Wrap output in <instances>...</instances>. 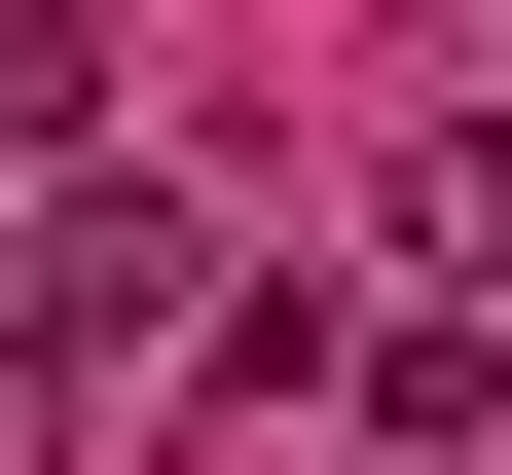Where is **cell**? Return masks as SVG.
Instances as JSON below:
<instances>
[{
    "label": "cell",
    "mask_w": 512,
    "mask_h": 475,
    "mask_svg": "<svg viewBox=\"0 0 512 475\" xmlns=\"http://www.w3.org/2000/svg\"><path fill=\"white\" fill-rule=\"evenodd\" d=\"M183 293H220V256H183L147 183H74V220L0 256V366H37V402H110V366H147V329H183Z\"/></svg>",
    "instance_id": "1"
},
{
    "label": "cell",
    "mask_w": 512,
    "mask_h": 475,
    "mask_svg": "<svg viewBox=\"0 0 512 475\" xmlns=\"http://www.w3.org/2000/svg\"><path fill=\"white\" fill-rule=\"evenodd\" d=\"M403 220H439V256L512 293V110H439V147H403Z\"/></svg>",
    "instance_id": "2"
},
{
    "label": "cell",
    "mask_w": 512,
    "mask_h": 475,
    "mask_svg": "<svg viewBox=\"0 0 512 475\" xmlns=\"http://www.w3.org/2000/svg\"><path fill=\"white\" fill-rule=\"evenodd\" d=\"M0 147H74V0H0Z\"/></svg>",
    "instance_id": "3"
}]
</instances>
